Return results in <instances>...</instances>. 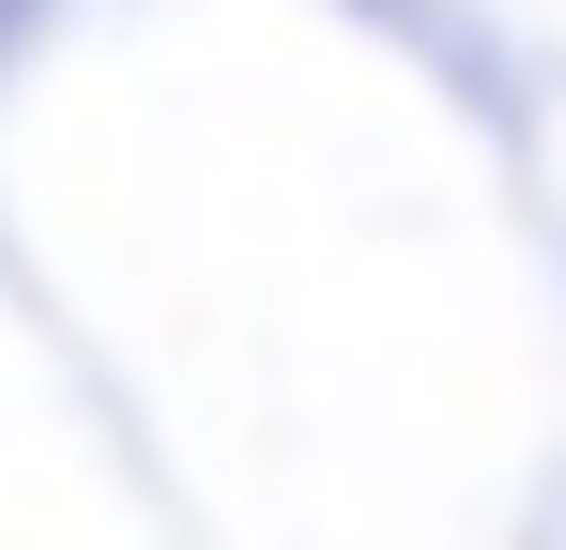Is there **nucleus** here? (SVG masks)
Returning <instances> with one entry per match:
<instances>
[{"label":"nucleus","mask_w":566,"mask_h":550,"mask_svg":"<svg viewBox=\"0 0 566 550\" xmlns=\"http://www.w3.org/2000/svg\"><path fill=\"white\" fill-rule=\"evenodd\" d=\"M15 31H31V0H0V46H15Z\"/></svg>","instance_id":"obj_1"}]
</instances>
